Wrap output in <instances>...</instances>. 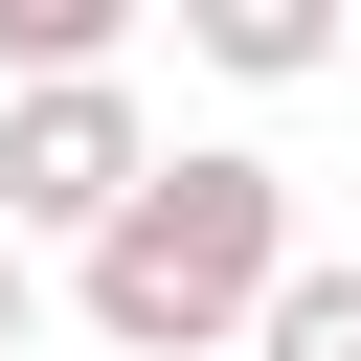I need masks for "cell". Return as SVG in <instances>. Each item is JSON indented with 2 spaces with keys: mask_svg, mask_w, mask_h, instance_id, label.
Instances as JSON below:
<instances>
[{
  "mask_svg": "<svg viewBox=\"0 0 361 361\" xmlns=\"http://www.w3.org/2000/svg\"><path fill=\"white\" fill-rule=\"evenodd\" d=\"M271 271H293V158H248V135H180L90 248H68V316L113 338V361H248V316H271Z\"/></svg>",
  "mask_w": 361,
  "mask_h": 361,
  "instance_id": "cell-1",
  "label": "cell"
},
{
  "mask_svg": "<svg viewBox=\"0 0 361 361\" xmlns=\"http://www.w3.org/2000/svg\"><path fill=\"white\" fill-rule=\"evenodd\" d=\"M135 180H158L135 68H90V90H0V248H23V271H45V248H90Z\"/></svg>",
  "mask_w": 361,
  "mask_h": 361,
  "instance_id": "cell-2",
  "label": "cell"
},
{
  "mask_svg": "<svg viewBox=\"0 0 361 361\" xmlns=\"http://www.w3.org/2000/svg\"><path fill=\"white\" fill-rule=\"evenodd\" d=\"M180 45H203L226 90H293V68H338V23H316V0H180Z\"/></svg>",
  "mask_w": 361,
  "mask_h": 361,
  "instance_id": "cell-3",
  "label": "cell"
},
{
  "mask_svg": "<svg viewBox=\"0 0 361 361\" xmlns=\"http://www.w3.org/2000/svg\"><path fill=\"white\" fill-rule=\"evenodd\" d=\"M135 68V0H0V90H90Z\"/></svg>",
  "mask_w": 361,
  "mask_h": 361,
  "instance_id": "cell-4",
  "label": "cell"
},
{
  "mask_svg": "<svg viewBox=\"0 0 361 361\" xmlns=\"http://www.w3.org/2000/svg\"><path fill=\"white\" fill-rule=\"evenodd\" d=\"M248 361H361V271H338V248H293V271H271V316H248Z\"/></svg>",
  "mask_w": 361,
  "mask_h": 361,
  "instance_id": "cell-5",
  "label": "cell"
},
{
  "mask_svg": "<svg viewBox=\"0 0 361 361\" xmlns=\"http://www.w3.org/2000/svg\"><path fill=\"white\" fill-rule=\"evenodd\" d=\"M23 338H45V271H23V248H0V361H23Z\"/></svg>",
  "mask_w": 361,
  "mask_h": 361,
  "instance_id": "cell-6",
  "label": "cell"
}]
</instances>
